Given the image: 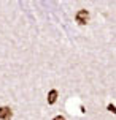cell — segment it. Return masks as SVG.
Here are the masks:
<instances>
[{
	"label": "cell",
	"instance_id": "obj_1",
	"mask_svg": "<svg viewBox=\"0 0 116 120\" xmlns=\"http://www.w3.org/2000/svg\"><path fill=\"white\" fill-rule=\"evenodd\" d=\"M87 21H89V13L86 10H79L76 13V22L79 25H84V24H87Z\"/></svg>",
	"mask_w": 116,
	"mask_h": 120
},
{
	"label": "cell",
	"instance_id": "obj_2",
	"mask_svg": "<svg viewBox=\"0 0 116 120\" xmlns=\"http://www.w3.org/2000/svg\"><path fill=\"white\" fill-rule=\"evenodd\" d=\"M11 115H13V112L8 106H2L0 108V119H10Z\"/></svg>",
	"mask_w": 116,
	"mask_h": 120
},
{
	"label": "cell",
	"instance_id": "obj_3",
	"mask_svg": "<svg viewBox=\"0 0 116 120\" xmlns=\"http://www.w3.org/2000/svg\"><path fill=\"white\" fill-rule=\"evenodd\" d=\"M57 95H59V93H57V90H51V92L48 93V103H49V104H54V103H56Z\"/></svg>",
	"mask_w": 116,
	"mask_h": 120
},
{
	"label": "cell",
	"instance_id": "obj_4",
	"mask_svg": "<svg viewBox=\"0 0 116 120\" xmlns=\"http://www.w3.org/2000/svg\"><path fill=\"white\" fill-rule=\"evenodd\" d=\"M108 111H111V112H115V104H108Z\"/></svg>",
	"mask_w": 116,
	"mask_h": 120
}]
</instances>
